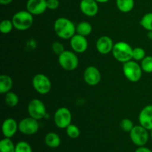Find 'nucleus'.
I'll list each match as a JSON object with an SVG mask.
<instances>
[{
	"label": "nucleus",
	"mask_w": 152,
	"mask_h": 152,
	"mask_svg": "<svg viewBox=\"0 0 152 152\" xmlns=\"http://www.w3.org/2000/svg\"><path fill=\"white\" fill-rule=\"evenodd\" d=\"M53 29L56 35L64 39H69L76 34V26L74 22L65 17H59L55 21Z\"/></svg>",
	"instance_id": "f257e3e1"
},
{
	"label": "nucleus",
	"mask_w": 152,
	"mask_h": 152,
	"mask_svg": "<svg viewBox=\"0 0 152 152\" xmlns=\"http://www.w3.org/2000/svg\"><path fill=\"white\" fill-rule=\"evenodd\" d=\"M111 53L116 60L123 62V63H125L133 59L132 58L133 48L129 43L125 42H118L115 43Z\"/></svg>",
	"instance_id": "f03ea898"
},
{
	"label": "nucleus",
	"mask_w": 152,
	"mask_h": 152,
	"mask_svg": "<svg viewBox=\"0 0 152 152\" xmlns=\"http://www.w3.org/2000/svg\"><path fill=\"white\" fill-rule=\"evenodd\" d=\"M34 15L28 10H20L13 15L12 18L13 27L18 31H27L29 29L34 22Z\"/></svg>",
	"instance_id": "7ed1b4c3"
},
{
	"label": "nucleus",
	"mask_w": 152,
	"mask_h": 152,
	"mask_svg": "<svg viewBox=\"0 0 152 152\" xmlns=\"http://www.w3.org/2000/svg\"><path fill=\"white\" fill-rule=\"evenodd\" d=\"M123 71L126 79L132 83L138 82L142 77V68L135 60H130L123 63Z\"/></svg>",
	"instance_id": "20e7f679"
},
{
	"label": "nucleus",
	"mask_w": 152,
	"mask_h": 152,
	"mask_svg": "<svg viewBox=\"0 0 152 152\" xmlns=\"http://www.w3.org/2000/svg\"><path fill=\"white\" fill-rule=\"evenodd\" d=\"M58 62L59 65L65 71H74L78 67L79 59L74 52L65 50L59 55Z\"/></svg>",
	"instance_id": "39448f33"
},
{
	"label": "nucleus",
	"mask_w": 152,
	"mask_h": 152,
	"mask_svg": "<svg viewBox=\"0 0 152 152\" xmlns=\"http://www.w3.org/2000/svg\"><path fill=\"white\" fill-rule=\"evenodd\" d=\"M148 131L141 125L134 126L129 132L132 142L139 147L144 146L148 142L149 138Z\"/></svg>",
	"instance_id": "423d86ee"
},
{
	"label": "nucleus",
	"mask_w": 152,
	"mask_h": 152,
	"mask_svg": "<svg viewBox=\"0 0 152 152\" xmlns=\"http://www.w3.org/2000/svg\"><path fill=\"white\" fill-rule=\"evenodd\" d=\"M54 123L59 129H66L70 124H71L72 114L68 108L62 107L58 108L53 117Z\"/></svg>",
	"instance_id": "0eeeda50"
},
{
	"label": "nucleus",
	"mask_w": 152,
	"mask_h": 152,
	"mask_svg": "<svg viewBox=\"0 0 152 152\" xmlns=\"http://www.w3.org/2000/svg\"><path fill=\"white\" fill-rule=\"evenodd\" d=\"M34 90L40 94H47L51 89V83L47 76L42 74H36L32 80Z\"/></svg>",
	"instance_id": "6e6552de"
},
{
	"label": "nucleus",
	"mask_w": 152,
	"mask_h": 152,
	"mask_svg": "<svg viewBox=\"0 0 152 152\" xmlns=\"http://www.w3.org/2000/svg\"><path fill=\"white\" fill-rule=\"evenodd\" d=\"M28 113L31 117L39 120L46 116V107L39 99H34L28 103Z\"/></svg>",
	"instance_id": "1a4fd4ad"
},
{
	"label": "nucleus",
	"mask_w": 152,
	"mask_h": 152,
	"mask_svg": "<svg viewBox=\"0 0 152 152\" xmlns=\"http://www.w3.org/2000/svg\"><path fill=\"white\" fill-rule=\"evenodd\" d=\"M19 131L25 135H33L37 133L39 129L38 120L33 117L24 118L18 123Z\"/></svg>",
	"instance_id": "9d476101"
},
{
	"label": "nucleus",
	"mask_w": 152,
	"mask_h": 152,
	"mask_svg": "<svg viewBox=\"0 0 152 152\" xmlns=\"http://www.w3.org/2000/svg\"><path fill=\"white\" fill-rule=\"evenodd\" d=\"M85 82L88 86H94L99 83L101 80V74L99 69L94 66H89L86 68L83 73Z\"/></svg>",
	"instance_id": "9b49d317"
},
{
	"label": "nucleus",
	"mask_w": 152,
	"mask_h": 152,
	"mask_svg": "<svg viewBox=\"0 0 152 152\" xmlns=\"http://www.w3.org/2000/svg\"><path fill=\"white\" fill-rule=\"evenodd\" d=\"M70 45L75 53H83L87 50L88 42L86 37L77 34L70 39Z\"/></svg>",
	"instance_id": "f8f14e48"
},
{
	"label": "nucleus",
	"mask_w": 152,
	"mask_h": 152,
	"mask_svg": "<svg viewBox=\"0 0 152 152\" xmlns=\"http://www.w3.org/2000/svg\"><path fill=\"white\" fill-rule=\"evenodd\" d=\"M26 9L32 15L42 14L48 9L47 0H28Z\"/></svg>",
	"instance_id": "ddd939ff"
},
{
	"label": "nucleus",
	"mask_w": 152,
	"mask_h": 152,
	"mask_svg": "<svg viewBox=\"0 0 152 152\" xmlns=\"http://www.w3.org/2000/svg\"><path fill=\"white\" fill-rule=\"evenodd\" d=\"M80 8L83 14L89 17L95 16L99 11L98 2L96 0H81Z\"/></svg>",
	"instance_id": "4468645a"
},
{
	"label": "nucleus",
	"mask_w": 152,
	"mask_h": 152,
	"mask_svg": "<svg viewBox=\"0 0 152 152\" xmlns=\"http://www.w3.org/2000/svg\"><path fill=\"white\" fill-rule=\"evenodd\" d=\"M114 44L111 37L108 36H102L96 41V48L97 51L101 54H108L112 51Z\"/></svg>",
	"instance_id": "2eb2a0df"
},
{
	"label": "nucleus",
	"mask_w": 152,
	"mask_h": 152,
	"mask_svg": "<svg viewBox=\"0 0 152 152\" xmlns=\"http://www.w3.org/2000/svg\"><path fill=\"white\" fill-rule=\"evenodd\" d=\"M140 124L147 130H152V105H146L139 114Z\"/></svg>",
	"instance_id": "dca6fc26"
},
{
	"label": "nucleus",
	"mask_w": 152,
	"mask_h": 152,
	"mask_svg": "<svg viewBox=\"0 0 152 152\" xmlns=\"http://www.w3.org/2000/svg\"><path fill=\"white\" fill-rule=\"evenodd\" d=\"M18 128V124L16 120L13 118H7L4 120L1 126V131L4 137L11 138L16 133Z\"/></svg>",
	"instance_id": "f3484780"
},
{
	"label": "nucleus",
	"mask_w": 152,
	"mask_h": 152,
	"mask_svg": "<svg viewBox=\"0 0 152 152\" xmlns=\"http://www.w3.org/2000/svg\"><path fill=\"white\" fill-rule=\"evenodd\" d=\"M45 142L49 148H56L60 145L61 139L56 133L50 132V133H48L45 137Z\"/></svg>",
	"instance_id": "a211bd4d"
},
{
	"label": "nucleus",
	"mask_w": 152,
	"mask_h": 152,
	"mask_svg": "<svg viewBox=\"0 0 152 152\" xmlns=\"http://www.w3.org/2000/svg\"><path fill=\"white\" fill-rule=\"evenodd\" d=\"M13 87V80L11 77L6 74L0 76V94H4L10 91Z\"/></svg>",
	"instance_id": "6ab92c4d"
},
{
	"label": "nucleus",
	"mask_w": 152,
	"mask_h": 152,
	"mask_svg": "<svg viewBox=\"0 0 152 152\" xmlns=\"http://www.w3.org/2000/svg\"><path fill=\"white\" fill-rule=\"evenodd\" d=\"M116 5L120 11L129 13L134 7V0H116Z\"/></svg>",
	"instance_id": "aec40b11"
},
{
	"label": "nucleus",
	"mask_w": 152,
	"mask_h": 152,
	"mask_svg": "<svg viewBox=\"0 0 152 152\" xmlns=\"http://www.w3.org/2000/svg\"><path fill=\"white\" fill-rule=\"evenodd\" d=\"M76 32L84 37H88L92 32V26L89 22L83 21L80 22L76 27Z\"/></svg>",
	"instance_id": "412c9836"
},
{
	"label": "nucleus",
	"mask_w": 152,
	"mask_h": 152,
	"mask_svg": "<svg viewBox=\"0 0 152 152\" xmlns=\"http://www.w3.org/2000/svg\"><path fill=\"white\" fill-rule=\"evenodd\" d=\"M0 152H15V145L10 138H6L0 141Z\"/></svg>",
	"instance_id": "4be33fe9"
},
{
	"label": "nucleus",
	"mask_w": 152,
	"mask_h": 152,
	"mask_svg": "<svg viewBox=\"0 0 152 152\" xmlns=\"http://www.w3.org/2000/svg\"><path fill=\"white\" fill-rule=\"evenodd\" d=\"M4 102L7 106L13 108V107H16L19 103V96L14 92L9 91L5 94Z\"/></svg>",
	"instance_id": "5701e85b"
},
{
	"label": "nucleus",
	"mask_w": 152,
	"mask_h": 152,
	"mask_svg": "<svg viewBox=\"0 0 152 152\" xmlns=\"http://www.w3.org/2000/svg\"><path fill=\"white\" fill-rule=\"evenodd\" d=\"M140 25L148 31H152V13H145L141 19Z\"/></svg>",
	"instance_id": "b1692460"
},
{
	"label": "nucleus",
	"mask_w": 152,
	"mask_h": 152,
	"mask_svg": "<svg viewBox=\"0 0 152 152\" xmlns=\"http://www.w3.org/2000/svg\"><path fill=\"white\" fill-rule=\"evenodd\" d=\"M140 66L142 71L145 73H152V56H147L141 61Z\"/></svg>",
	"instance_id": "393cba45"
},
{
	"label": "nucleus",
	"mask_w": 152,
	"mask_h": 152,
	"mask_svg": "<svg viewBox=\"0 0 152 152\" xmlns=\"http://www.w3.org/2000/svg\"><path fill=\"white\" fill-rule=\"evenodd\" d=\"M67 135L71 139H77L79 137L80 134V131L77 126L73 124H70L68 127L65 129Z\"/></svg>",
	"instance_id": "a878e982"
},
{
	"label": "nucleus",
	"mask_w": 152,
	"mask_h": 152,
	"mask_svg": "<svg viewBox=\"0 0 152 152\" xmlns=\"http://www.w3.org/2000/svg\"><path fill=\"white\" fill-rule=\"evenodd\" d=\"M13 28L14 27H13V22L9 19H4L1 21V24H0V31L3 34H9Z\"/></svg>",
	"instance_id": "bb28decb"
},
{
	"label": "nucleus",
	"mask_w": 152,
	"mask_h": 152,
	"mask_svg": "<svg viewBox=\"0 0 152 152\" xmlns=\"http://www.w3.org/2000/svg\"><path fill=\"white\" fill-rule=\"evenodd\" d=\"M15 152H33L32 148L28 142L19 141L15 145Z\"/></svg>",
	"instance_id": "cd10ccee"
},
{
	"label": "nucleus",
	"mask_w": 152,
	"mask_h": 152,
	"mask_svg": "<svg viewBox=\"0 0 152 152\" xmlns=\"http://www.w3.org/2000/svg\"><path fill=\"white\" fill-rule=\"evenodd\" d=\"M145 51L142 48H133L132 58L135 61H142L145 57Z\"/></svg>",
	"instance_id": "c85d7f7f"
},
{
	"label": "nucleus",
	"mask_w": 152,
	"mask_h": 152,
	"mask_svg": "<svg viewBox=\"0 0 152 152\" xmlns=\"http://www.w3.org/2000/svg\"><path fill=\"white\" fill-rule=\"evenodd\" d=\"M120 127L124 132H130L132 130V129L134 127V126L133 122L130 119L125 118L123 119L120 122Z\"/></svg>",
	"instance_id": "c756f323"
},
{
	"label": "nucleus",
	"mask_w": 152,
	"mask_h": 152,
	"mask_svg": "<svg viewBox=\"0 0 152 152\" xmlns=\"http://www.w3.org/2000/svg\"><path fill=\"white\" fill-rule=\"evenodd\" d=\"M52 50L54 52V53L57 54L58 56L60 55L62 52L65 51V48H64L63 45L59 42H55L52 45Z\"/></svg>",
	"instance_id": "7c9ffc66"
},
{
	"label": "nucleus",
	"mask_w": 152,
	"mask_h": 152,
	"mask_svg": "<svg viewBox=\"0 0 152 152\" xmlns=\"http://www.w3.org/2000/svg\"><path fill=\"white\" fill-rule=\"evenodd\" d=\"M59 0H47V7L49 10H56L59 7Z\"/></svg>",
	"instance_id": "2f4dec72"
},
{
	"label": "nucleus",
	"mask_w": 152,
	"mask_h": 152,
	"mask_svg": "<svg viewBox=\"0 0 152 152\" xmlns=\"http://www.w3.org/2000/svg\"><path fill=\"white\" fill-rule=\"evenodd\" d=\"M135 152H152V151L150 148H146L145 146H140L137 148Z\"/></svg>",
	"instance_id": "473e14b6"
},
{
	"label": "nucleus",
	"mask_w": 152,
	"mask_h": 152,
	"mask_svg": "<svg viewBox=\"0 0 152 152\" xmlns=\"http://www.w3.org/2000/svg\"><path fill=\"white\" fill-rule=\"evenodd\" d=\"M13 1V0H0V4L2 5H7L10 4Z\"/></svg>",
	"instance_id": "72a5a7b5"
},
{
	"label": "nucleus",
	"mask_w": 152,
	"mask_h": 152,
	"mask_svg": "<svg viewBox=\"0 0 152 152\" xmlns=\"http://www.w3.org/2000/svg\"><path fill=\"white\" fill-rule=\"evenodd\" d=\"M98 3H106L110 0H96Z\"/></svg>",
	"instance_id": "f704fd0d"
},
{
	"label": "nucleus",
	"mask_w": 152,
	"mask_h": 152,
	"mask_svg": "<svg viewBox=\"0 0 152 152\" xmlns=\"http://www.w3.org/2000/svg\"><path fill=\"white\" fill-rule=\"evenodd\" d=\"M148 37L150 39L152 40V31H148Z\"/></svg>",
	"instance_id": "c9c22d12"
},
{
	"label": "nucleus",
	"mask_w": 152,
	"mask_h": 152,
	"mask_svg": "<svg viewBox=\"0 0 152 152\" xmlns=\"http://www.w3.org/2000/svg\"><path fill=\"white\" fill-rule=\"evenodd\" d=\"M151 139H152V130L151 131Z\"/></svg>",
	"instance_id": "e433bc0d"
}]
</instances>
